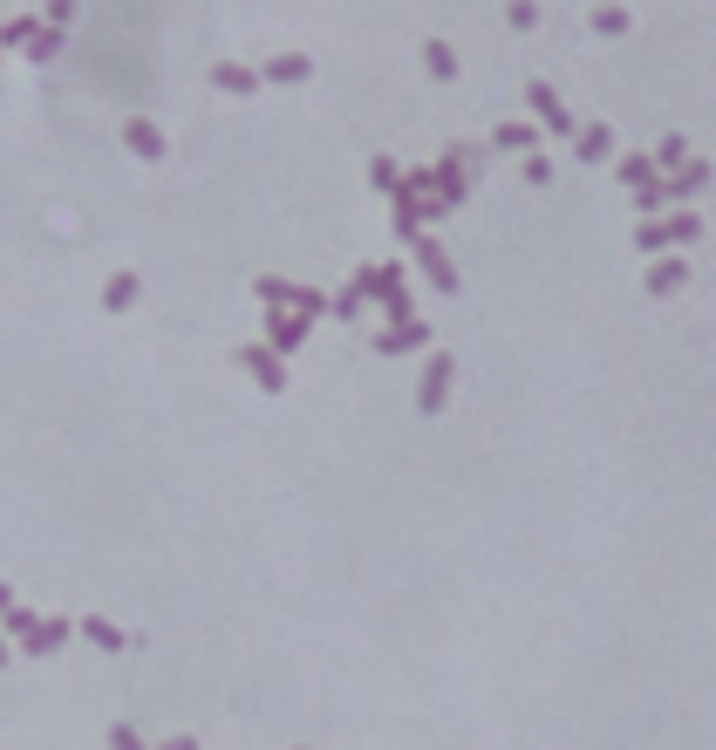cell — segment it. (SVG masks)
I'll list each match as a JSON object with an SVG mask.
<instances>
[{
  "label": "cell",
  "mask_w": 716,
  "mask_h": 750,
  "mask_svg": "<svg viewBox=\"0 0 716 750\" xmlns=\"http://www.w3.org/2000/svg\"><path fill=\"white\" fill-rule=\"evenodd\" d=\"M614 171H621V185H628V191L655 185V157H648V150H628V157H621V164H614Z\"/></svg>",
  "instance_id": "obj_7"
},
{
  "label": "cell",
  "mask_w": 716,
  "mask_h": 750,
  "mask_svg": "<svg viewBox=\"0 0 716 750\" xmlns=\"http://www.w3.org/2000/svg\"><path fill=\"white\" fill-rule=\"evenodd\" d=\"M662 205H669V185H662V178H655V185H641V191H635V212H641V219H655V212H662Z\"/></svg>",
  "instance_id": "obj_11"
},
{
  "label": "cell",
  "mask_w": 716,
  "mask_h": 750,
  "mask_svg": "<svg viewBox=\"0 0 716 750\" xmlns=\"http://www.w3.org/2000/svg\"><path fill=\"white\" fill-rule=\"evenodd\" d=\"M614 144H621V137H614L607 123H587V130H580V157H587V164H607Z\"/></svg>",
  "instance_id": "obj_6"
},
{
  "label": "cell",
  "mask_w": 716,
  "mask_h": 750,
  "mask_svg": "<svg viewBox=\"0 0 716 750\" xmlns=\"http://www.w3.org/2000/svg\"><path fill=\"white\" fill-rule=\"evenodd\" d=\"M416 341H423V328H416V321H403V328H389V335H382V348L396 355V348H416Z\"/></svg>",
  "instance_id": "obj_14"
},
{
  "label": "cell",
  "mask_w": 716,
  "mask_h": 750,
  "mask_svg": "<svg viewBox=\"0 0 716 750\" xmlns=\"http://www.w3.org/2000/svg\"><path fill=\"white\" fill-rule=\"evenodd\" d=\"M110 744H116V750H144V744H137V730H116Z\"/></svg>",
  "instance_id": "obj_21"
},
{
  "label": "cell",
  "mask_w": 716,
  "mask_h": 750,
  "mask_svg": "<svg viewBox=\"0 0 716 750\" xmlns=\"http://www.w3.org/2000/svg\"><path fill=\"white\" fill-rule=\"evenodd\" d=\"M526 103H532V116H539V123H546L553 137H573V116H566V103L553 96V89H546V82H532V89H526Z\"/></svg>",
  "instance_id": "obj_2"
},
{
  "label": "cell",
  "mask_w": 716,
  "mask_h": 750,
  "mask_svg": "<svg viewBox=\"0 0 716 750\" xmlns=\"http://www.w3.org/2000/svg\"><path fill=\"white\" fill-rule=\"evenodd\" d=\"M491 144H498V150H532V144H539V130H532V123H498V130H491Z\"/></svg>",
  "instance_id": "obj_9"
},
{
  "label": "cell",
  "mask_w": 716,
  "mask_h": 750,
  "mask_svg": "<svg viewBox=\"0 0 716 750\" xmlns=\"http://www.w3.org/2000/svg\"><path fill=\"white\" fill-rule=\"evenodd\" d=\"M423 62H430V69H437V75H457V55H451V48H444V41H430V48H423Z\"/></svg>",
  "instance_id": "obj_16"
},
{
  "label": "cell",
  "mask_w": 716,
  "mask_h": 750,
  "mask_svg": "<svg viewBox=\"0 0 716 750\" xmlns=\"http://www.w3.org/2000/svg\"><path fill=\"white\" fill-rule=\"evenodd\" d=\"M662 185H669V198H696V191L710 185V164H703V157H689L676 178H662Z\"/></svg>",
  "instance_id": "obj_5"
},
{
  "label": "cell",
  "mask_w": 716,
  "mask_h": 750,
  "mask_svg": "<svg viewBox=\"0 0 716 750\" xmlns=\"http://www.w3.org/2000/svg\"><path fill=\"white\" fill-rule=\"evenodd\" d=\"M703 239V212H669V219L635 225V253H669V246H696Z\"/></svg>",
  "instance_id": "obj_1"
},
{
  "label": "cell",
  "mask_w": 716,
  "mask_h": 750,
  "mask_svg": "<svg viewBox=\"0 0 716 750\" xmlns=\"http://www.w3.org/2000/svg\"><path fill=\"white\" fill-rule=\"evenodd\" d=\"M219 89H239V96H246V89H253V75H246V69H232V62H226V69H219Z\"/></svg>",
  "instance_id": "obj_18"
},
{
  "label": "cell",
  "mask_w": 716,
  "mask_h": 750,
  "mask_svg": "<svg viewBox=\"0 0 716 750\" xmlns=\"http://www.w3.org/2000/svg\"><path fill=\"white\" fill-rule=\"evenodd\" d=\"M82 635H89V641H103V648H123V635H116L110 621H89V628H82Z\"/></svg>",
  "instance_id": "obj_20"
},
{
  "label": "cell",
  "mask_w": 716,
  "mask_h": 750,
  "mask_svg": "<svg viewBox=\"0 0 716 750\" xmlns=\"http://www.w3.org/2000/svg\"><path fill=\"white\" fill-rule=\"evenodd\" d=\"M416 253H423V266H430V280H437V287H457V273H451V260L437 253V239H423Z\"/></svg>",
  "instance_id": "obj_10"
},
{
  "label": "cell",
  "mask_w": 716,
  "mask_h": 750,
  "mask_svg": "<svg viewBox=\"0 0 716 750\" xmlns=\"http://www.w3.org/2000/svg\"><path fill=\"white\" fill-rule=\"evenodd\" d=\"M246 362H253V375H260V382H273V389H280V362H273L266 348H246Z\"/></svg>",
  "instance_id": "obj_13"
},
{
  "label": "cell",
  "mask_w": 716,
  "mask_h": 750,
  "mask_svg": "<svg viewBox=\"0 0 716 750\" xmlns=\"http://www.w3.org/2000/svg\"><path fill=\"white\" fill-rule=\"evenodd\" d=\"M130 150H144V157H157V150H164V137H157L151 123H130Z\"/></svg>",
  "instance_id": "obj_12"
},
{
  "label": "cell",
  "mask_w": 716,
  "mask_h": 750,
  "mask_svg": "<svg viewBox=\"0 0 716 750\" xmlns=\"http://www.w3.org/2000/svg\"><path fill=\"white\" fill-rule=\"evenodd\" d=\"M164 750H198V744H191V737H178V744H164Z\"/></svg>",
  "instance_id": "obj_22"
},
{
  "label": "cell",
  "mask_w": 716,
  "mask_h": 750,
  "mask_svg": "<svg viewBox=\"0 0 716 750\" xmlns=\"http://www.w3.org/2000/svg\"><path fill=\"white\" fill-rule=\"evenodd\" d=\"M444 396H451V355H437V362L423 369V410L437 416L444 410Z\"/></svg>",
  "instance_id": "obj_4"
},
{
  "label": "cell",
  "mask_w": 716,
  "mask_h": 750,
  "mask_svg": "<svg viewBox=\"0 0 716 750\" xmlns=\"http://www.w3.org/2000/svg\"><path fill=\"white\" fill-rule=\"evenodd\" d=\"M682 287H689V260H676V253H669V260H655V266H648V294H655V300L682 294Z\"/></svg>",
  "instance_id": "obj_3"
},
{
  "label": "cell",
  "mask_w": 716,
  "mask_h": 750,
  "mask_svg": "<svg viewBox=\"0 0 716 750\" xmlns=\"http://www.w3.org/2000/svg\"><path fill=\"white\" fill-rule=\"evenodd\" d=\"M301 75H307L301 55H280V62H273V82H301Z\"/></svg>",
  "instance_id": "obj_17"
},
{
  "label": "cell",
  "mask_w": 716,
  "mask_h": 750,
  "mask_svg": "<svg viewBox=\"0 0 716 750\" xmlns=\"http://www.w3.org/2000/svg\"><path fill=\"white\" fill-rule=\"evenodd\" d=\"M130 300H137V280H130V273H123V280H110V307H130Z\"/></svg>",
  "instance_id": "obj_19"
},
{
  "label": "cell",
  "mask_w": 716,
  "mask_h": 750,
  "mask_svg": "<svg viewBox=\"0 0 716 750\" xmlns=\"http://www.w3.org/2000/svg\"><path fill=\"white\" fill-rule=\"evenodd\" d=\"M648 157H655V178H669V171H682V164H689V137H662Z\"/></svg>",
  "instance_id": "obj_8"
},
{
  "label": "cell",
  "mask_w": 716,
  "mask_h": 750,
  "mask_svg": "<svg viewBox=\"0 0 716 750\" xmlns=\"http://www.w3.org/2000/svg\"><path fill=\"white\" fill-rule=\"evenodd\" d=\"M594 28H601V35H628V7H601Z\"/></svg>",
  "instance_id": "obj_15"
}]
</instances>
